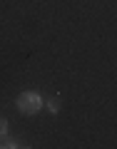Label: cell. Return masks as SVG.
<instances>
[{"instance_id": "1", "label": "cell", "mask_w": 117, "mask_h": 149, "mask_svg": "<svg viewBox=\"0 0 117 149\" xmlns=\"http://www.w3.org/2000/svg\"><path fill=\"white\" fill-rule=\"evenodd\" d=\"M18 109L22 112V114H27V117H32V114H37V112L45 107V100L40 97V92H32V90H27V92H20L18 95Z\"/></svg>"}, {"instance_id": "2", "label": "cell", "mask_w": 117, "mask_h": 149, "mask_svg": "<svg viewBox=\"0 0 117 149\" xmlns=\"http://www.w3.org/2000/svg\"><path fill=\"white\" fill-rule=\"evenodd\" d=\"M45 107H48L53 114H57V112H60V102L57 100H48V102H45Z\"/></svg>"}, {"instance_id": "3", "label": "cell", "mask_w": 117, "mask_h": 149, "mask_svg": "<svg viewBox=\"0 0 117 149\" xmlns=\"http://www.w3.org/2000/svg\"><path fill=\"white\" fill-rule=\"evenodd\" d=\"M0 147H5V149H15V147H20V142H15V139H8V137H5Z\"/></svg>"}, {"instance_id": "4", "label": "cell", "mask_w": 117, "mask_h": 149, "mask_svg": "<svg viewBox=\"0 0 117 149\" xmlns=\"http://www.w3.org/2000/svg\"><path fill=\"white\" fill-rule=\"evenodd\" d=\"M5 137H8V122H5V119H0V142H3Z\"/></svg>"}]
</instances>
